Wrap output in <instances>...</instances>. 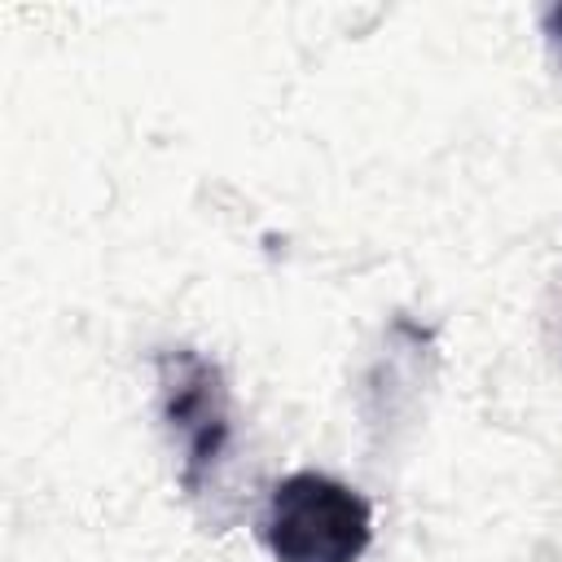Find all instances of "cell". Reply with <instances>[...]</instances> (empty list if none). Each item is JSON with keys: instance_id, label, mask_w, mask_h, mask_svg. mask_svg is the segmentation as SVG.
<instances>
[{"instance_id": "6da1fadb", "label": "cell", "mask_w": 562, "mask_h": 562, "mask_svg": "<svg viewBox=\"0 0 562 562\" xmlns=\"http://www.w3.org/2000/svg\"><path fill=\"white\" fill-rule=\"evenodd\" d=\"M263 540L277 562H360L373 540V509L356 487L299 470L272 487Z\"/></svg>"}, {"instance_id": "7a4b0ae2", "label": "cell", "mask_w": 562, "mask_h": 562, "mask_svg": "<svg viewBox=\"0 0 562 562\" xmlns=\"http://www.w3.org/2000/svg\"><path fill=\"white\" fill-rule=\"evenodd\" d=\"M158 395L162 422L180 443V483L202 492L228 448V386L206 356L180 347L158 356Z\"/></svg>"}, {"instance_id": "3957f363", "label": "cell", "mask_w": 562, "mask_h": 562, "mask_svg": "<svg viewBox=\"0 0 562 562\" xmlns=\"http://www.w3.org/2000/svg\"><path fill=\"white\" fill-rule=\"evenodd\" d=\"M549 35L562 44V9H553V13H549Z\"/></svg>"}]
</instances>
